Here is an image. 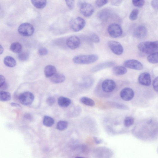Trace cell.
I'll use <instances>...</instances> for the list:
<instances>
[{"mask_svg": "<svg viewBox=\"0 0 158 158\" xmlns=\"http://www.w3.org/2000/svg\"><path fill=\"white\" fill-rule=\"evenodd\" d=\"M138 47L141 52L151 54L158 51V41L143 42L139 43Z\"/></svg>", "mask_w": 158, "mask_h": 158, "instance_id": "obj_1", "label": "cell"}, {"mask_svg": "<svg viewBox=\"0 0 158 158\" xmlns=\"http://www.w3.org/2000/svg\"><path fill=\"white\" fill-rule=\"evenodd\" d=\"M98 59V56L96 54L81 55L75 57L73 61L76 64L86 65L93 63Z\"/></svg>", "mask_w": 158, "mask_h": 158, "instance_id": "obj_2", "label": "cell"}, {"mask_svg": "<svg viewBox=\"0 0 158 158\" xmlns=\"http://www.w3.org/2000/svg\"><path fill=\"white\" fill-rule=\"evenodd\" d=\"M85 21L81 17H77L70 22L71 29L75 32H78L83 29L86 25Z\"/></svg>", "mask_w": 158, "mask_h": 158, "instance_id": "obj_3", "label": "cell"}, {"mask_svg": "<svg viewBox=\"0 0 158 158\" xmlns=\"http://www.w3.org/2000/svg\"><path fill=\"white\" fill-rule=\"evenodd\" d=\"M18 31L23 36H29L33 35L34 28L31 24L28 23H23L18 28Z\"/></svg>", "mask_w": 158, "mask_h": 158, "instance_id": "obj_4", "label": "cell"}, {"mask_svg": "<svg viewBox=\"0 0 158 158\" xmlns=\"http://www.w3.org/2000/svg\"><path fill=\"white\" fill-rule=\"evenodd\" d=\"M107 30L109 35L114 38L120 37L123 33L122 28L120 26L116 23L111 24L108 26Z\"/></svg>", "mask_w": 158, "mask_h": 158, "instance_id": "obj_5", "label": "cell"}, {"mask_svg": "<svg viewBox=\"0 0 158 158\" xmlns=\"http://www.w3.org/2000/svg\"><path fill=\"white\" fill-rule=\"evenodd\" d=\"M108 46L112 52L117 56L120 55L123 52V48L119 42L110 41L108 42Z\"/></svg>", "mask_w": 158, "mask_h": 158, "instance_id": "obj_6", "label": "cell"}, {"mask_svg": "<svg viewBox=\"0 0 158 158\" xmlns=\"http://www.w3.org/2000/svg\"><path fill=\"white\" fill-rule=\"evenodd\" d=\"M19 100L21 104L25 105H31L34 100V95L31 93L26 92L21 94Z\"/></svg>", "mask_w": 158, "mask_h": 158, "instance_id": "obj_7", "label": "cell"}, {"mask_svg": "<svg viewBox=\"0 0 158 158\" xmlns=\"http://www.w3.org/2000/svg\"><path fill=\"white\" fill-rule=\"evenodd\" d=\"M123 65L126 68L137 70H141L143 68L142 64L135 59L127 60L124 62Z\"/></svg>", "mask_w": 158, "mask_h": 158, "instance_id": "obj_8", "label": "cell"}, {"mask_svg": "<svg viewBox=\"0 0 158 158\" xmlns=\"http://www.w3.org/2000/svg\"><path fill=\"white\" fill-rule=\"evenodd\" d=\"M80 8V13L85 17H90L94 13V9L93 6L86 2L82 5Z\"/></svg>", "mask_w": 158, "mask_h": 158, "instance_id": "obj_9", "label": "cell"}, {"mask_svg": "<svg viewBox=\"0 0 158 158\" xmlns=\"http://www.w3.org/2000/svg\"><path fill=\"white\" fill-rule=\"evenodd\" d=\"M66 44L70 49L75 50L80 46V40L77 36H71L67 39Z\"/></svg>", "mask_w": 158, "mask_h": 158, "instance_id": "obj_10", "label": "cell"}, {"mask_svg": "<svg viewBox=\"0 0 158 158\" xmlns=\"http://www.w3.org/2000/svg\"><path fill=\"white\" fill-rule=\"evenodd\" d=\"M116 87L115 82L112 80H106L102 84V88L103 91L106 93L113 92Z\"/></svg>", "mask_w": 158, "mask_h": 158, "instance_id": "obj_11", "label": "cell"}, {"mask_svg": "<svg viewBox=\"0 0 158 158\" xmlns=\"http://www.w3.org/2000/svg\"><path fill=\"white\" fill-rule=\"evenodd\" d=\"M135 96V93L132 89L126 88L122 89L120 93L121 98L125 101L132 100Z\"/></svg>", "mask_w": 158, "mask_h": 158, "instance_id": "obj_12", "label": "cell"}, {"mask_svg": "<svg viewBox=\"0 0 158 158\" xmlns=\"http://www.w3.org/2000/svg\"><path fill=\"white\" fill-rule=\"evenodd\" d=\"M138 81L139 84L145 86H149L151 84V78L149 74L147 72L142 73L139 75Z\"/></svg>", "mask_w": 158, "mask_h": 158, "instance_id": "obj_13", "label": "cell"}, {"mask_svg": "<svg viewBox=\"0 0 158 158\" xmlns=\"http://www.w3.org/2000/svg\"><path fill=\"white\" fill-rule=\"evenodd\" d=\"M147 34V29L145 26L142 25L137 27L133 32V35L135 37L139 39L144 38Z\"/></svg>", "mask_w": 158, "mask_h": 158, "instance_id": "obj_14", "label": "cell"}, {"mask_svg": "<svg viewBox=\"0 0 158 158\" xmlns=\"http://www.w3.org/2000/svg\"><path fill=\"white\" fill-rule=\"evenodd\" d=\"M115 64V63L112 61H108L102 63L94 67L91 70L92 72H96L101 70L111 67Z\"/></svg>", "mask_w": 158, "mask_h": 158, "instance_id": "obj_15", "label": "cell"}, {"mask_svg": "<svg viewBox=\"0 0 158 158\" xmlns=\"http://www.w3.org/2000/svg\"><path fill=\"white\" fill-rule=\"evenodd\" d=\"M111 12L110 10L107 9H105L100 11L98 14V17L101 20H106L110 16Z\"/></svg>", "mask_w": 158, "mask_h": 158, "instance_id": "obj_16", "label": "cell"}, {"mask_svg": "<svg viewBox=\"0 0 158 158\" xmlns=\"http://www.w3.org/2000/svg\"><path fill=\"white\" fill-rule=\"evenodd\" d=\"M57 70L55 67L52 65L47 66L44 70L46 76L48 78L51 77L56 73Z\"/></svg>", "mask_w": 158, "mask_h": 158, "instance_id": "obj_17", "label": "cell"}, {"mask_svg": "<svg viewBox=\"0 0 158 158\" xmlns=\"http://www.w3.org/2000/svg\"><path fill=\"white\" fill-rule=\"evenodd\" d=\"M65 75L60 73H56L51 77V81L55 83H59L63 82L65 80Z\"/></svg>", "mask_w": 158, "mask_h": 158, "instance_id": "obj_18", "label": "cell"}, {"mask_svg": "<svg viewBox=\"0 0 158 158\" xmlns=\"http://www.w3.org/2000/svg\"><path fill=\"white\" fill-rule=\"evenodd\" d=\"M113 73L115 75H121L125 74L127 72V69L123 66H115L112 69Z\"/></svg>", "mask_w": 158, "mask_h": 158, "instance_id": "obj_19", "label": "cell"}, {"mask_svg": "<svg viewBox=\"0 0 158 158\" xmlns=\"http://www.w3.org/2000/svg\"><path fill=\"white\" fill-rule=\"evenodd\" d=\"M71 100L70 99L63 96L60 97L58 100L59 105L63 107H68L71 104Z\"/></svg>", "mask_w": 158, "mask_h": 158, "instance_id": "obj_20", "label": "cell"}, {"mask_svg": "<svg viewBox=\"0 0 158 158\" xmlns=\"http://www.w3.org/2000/svg\"><path fill=\"white\" fill-rule=\"evenodd\" d=\"M5 65L9 68H14L16 65L15 60L11 57L8 56L6 57L4 59Z\"/></svg>", "mask_w": 158, "mask_h": 158, "instance_id": "obj_21", "label": "cell"}, {"mask_svg": "<svg viewBox=\"0 0 158 158\" xmlns=\"http://www.w3.org/2000/svg\"><path fill=\"white\" fill-rule=\"evenodd\" d=\"M80 101L83 104L88 106L93 107L95 105L94 100L88 97H83L80 99Z\"/></svg>", "mask_w": 158, "mask_h": 158, "instance_id": "obj_22", "label": "cell"}, {"mask_svg": "<svg viewBox=\"0 0 158 158\" xmlns=\"http://www.w3.org/2000/svg\"><path fill=\"white\" fill-rule=\"evenodd\" d=\"M11 51L15 53H20L22 50V46L18 42H15L12 43L10 46Z\"/></svg>", "mask_w": 158, "mask_h": 158, "instance_id": "obj_23", "label": "cell"}, {"mask_svg": "<svg viewBox=\"0 0 158 158\" xmlns=\"http://www.w3.org/2000/svg\"><path fill=\"white\" fill-rule=\"evenodd\" d=\"M31 2L34 6L38 9L44 8L46 4L47 1L44 0L42 1H32Z\"/></svg>", "mask_w": 158, "mask_h": 158, "instance_id": "obj_24", "label": "cell"}, {"mask_svg": "<svg viewBox=\"0 0 158 158\" xmlns=\"http://www.w3.org/2000/svg\"><path fill=\"white\" fill-rule=\"evenodd\" d=\"M148 61L151 63H158V52L150 54L147 58Z\"/></svg>", "mask_w": 158, "mask_h": 158, "instance_id": "obj_25", "label": "cell"}, {"mask_svg": "<svg viewBox=\"0 0 158 158\" xmlns=\"http://www.w3.org/2000/svg\"><path fill=\"white\" fill-rule=\"evenodd\" d=\"M11 98V95L9 93L1 91L0 92V100L1 101H5L10 100Z\"/></svg>", "mask_w": 158, "mask_h": 158, "instance_id": "obj_26", "label": "cell"}, {"mask_svg": "<svg viewBox=\"0 0 158 158\" xmlns=\"http://www.w3.org/2000/svg\"><path fill=\"white\" fill-rule=\"evenodd\" d=\"M54 122L53 119L50 117L46 116L44 117L43 124L46 127H51L53 125Z\"/></svg>", "mask_w": 158, "mask_h": 158, "instance_id": "obj_27", "label": "cell"}, {"mask_svg": "<svg viewBox=\"0 0 158 158\" xmlns=\"http://www.w3.org/2000/svg\"><path fill=\"white\" fill-rule=\"evenodd\" d=\"M68 123L65 121H60L57 125V129L60 131H63L67 128Z\"/></svg>", "mask_w": 158, "mask_h": 158, "instance_id": "obj_28", "label": "cell"}, {"mask_svg": "<svg viewBox=\"0 0 158 158\" xmlns=\"http://www.w3.org/2000/svg\"><path fill=\"white\" fill-rule=\"evenodd\" d=\"M134 119L131 117H126L124 120V124L125 127H129L132 125L134 123Z\"/></svg>", "mask_w": 158, "mask_h": 158, "instance_id": "obj_29", "label": "cell"}, {"mask_svg": "<svg viewBox=\"0 0 158 158\" xmlns=\"http://www.w3.org/2000/svg\"><path fill=\"white\" fill-rule=\"evenodd\" d=\"M139 10L137 9L133 10L129 16L130 19L131 21H135L137 19L139 14Z\"/></svg>", "mask_w": 158, "mask_h": 158, "instance_id": "obj_30", "label": "cell"}, {"mask_svg": "<svg viewBox=\"0 0 158 158\" xmlns=\"http://www.w3.org/2000/svg\"><path fill=\"white\" fill-rule=\"evenodd\" d=\"M89 39L91 41L96 43H99L100 40L99 36L95 33L90 34L89 36Z\"/></svg>", "mask_w": 158, "mask_h": 158, "instance_id": "obj_31", "label": "cell"}, {"mask_svg": "<svg viewBox=\"0 0 158 158\" xmlns=\"http://www.w3.org/2000/svg\"><path fill=\"white\" fill-rule=\"evenodd\" d=\"M132 3L135 7H142L144 4L145 1L144 0H133Z\"/></svg>", "mask_w": 158, "mask_h": 158, "instance_id": "obj_32", "label": "cell"}, {"mask_svg": "<svg viewBox=\"0 0 158 158\" xmlns=\"http://www.w3.org/2000/svg\"><path fill=\"white\" fill-rule=\"evenodd\" d=\"M29 55L25 52H21L18 55V58L21 61H25L28 58Z\"/></svg>", "mask_w": 158, "mask_h": 158, "instance_id": "obj_33", "label": "cell"}, {"mask_svg": "<svg viewBox=\"0 0 158 158\" xmlns=\"http://www.w3.org/2000/svg\"><path fill=\"white\" fill-rule=\"evenodd\" d=\"M114 107L119 109H122V110H127L128 109V107L125 105L119 104L117 103H112V105Z\"/></svg>", "mask_w": 158, "mask_h": 158, "instance_id": "obj_34", "label": "cell"}, {"mask_svg": "<svg viewBox=\"0 0 158 158\" xmlns=\"http://www.w3.org/2000/svg\"><path fill=\"white\" fill-rule=\"evenodd\" d=\"M108 2V1L106 0H101L96 1L95 4L97 7L100 8L106 4Z\"/></svg>", "mask_w": 158, "mask_h": 158, "instance_id": "obj_35", "label": "cell"}, {"mask_svg": "<svg viewBox=\"0 0 158 158\" xmlns=\"http://www.w3.org/2000/svg\"><path fill=\"white\" fill-rule=\"evenodd\" d=\"M66 4L68 8L70 10H72L74 9L75 7V1L73 0H70V1H65Z\"/></svg>", "mask_w": 158, "mask_h": 158, "instance_id": "obj_36", "label": "cell"}, {"mask_svg": "<svg viewBox=\"0 0 158 158\" xmlns=\"http://www.w3.org/2000/svg\"><path fill=\"white\" fill-rule=\"evenodd\" d=\"M48 53V50L45 47L41 48L38 51L39 54L41 56H45Z\"/></svg>", "mask_w": 158, "mask_h": 158, "instance_id": "obj_37", "label": "cell"}, {"mask_svg": "<svg viewBox=\"0 0 158 158\" xmlns=\"http://www.w3.org/2000/svg\"><path fill=\"white\" fill-rule=\"evenodd\" d=\"M56 100L53 97H48L47 99L46 102L47 105L50 106L53 105L55 102Z\"/></svg>", "mask_w": 158, "mask_h": 158, "instance_id": "obj_38", "label": "cell"}, {"mask_svg": "<svg viewBox=\"0 0 158 158\" xmlns=\"http://www.w3.org/2000/svg\"><path fill=\"white\" fill-rule=\"evenodd\" d=\"M153 87L154 90L157 92H158V77L156 78L153 83Z\"/></svg>", "mask_w": 158, "mask_h": 158, "instance_id": "obj_39", "label": "cell"}, {"mask_svg": "<svg viewBox=\"0 0 158 158\" xmlns=\"http://www.w3.org/2000/svg\"><path fill=\"white\" fill-rule=\"evenodd\" d=\"M121 1H111V4L115 6H119L122 3Z\"/></svg>", "mask_w": 158, "mask_h": 158, "instance_id": "obj_40", "label": "cell"}, {"mask_svg": "<svg viewBox=\"0 0 158 158\" xmlns=\"http://www.w3.org/2000/svg\"><path fill=\"white\" fill-rule=\"evenodd\" d=\"M151 5L153 8L155 9H158V0L152 1Z\"/></svg>", "mask_w": 158, "mask_h": 158, "instance_id": "obj_41", "label": "cell"}, {"mask_svg": "<svg viewBox=\"0 0 158 158\" xmlns=\"http://www.w3.org/2000/svg\"><path fill=\"white\" fill-rule=\"evenodd\" d=\"M0 79H1V82H0V87H1L6 83V82L5 78L3 76L1 75V76H0Z\"/></svg>", "mask_w": 158, "mask_h": 158, "instance_id": "obj_42", "label": "cell"}, {"mask_svg": "<svg viewBox=\"0 0 158 158\" xmlns=\"http://www.w3.org/2000/svg\"><path fill=\"white\" fill-rule=\"evenodd\" d=\"M11 105L12 107H16L19 108L21 107V106L19 105L14 102L11 103Z\"/></svg>", "mask_w": 158, "mask_h": 158, "instance_id": "obj_43", "label": "cell"}, {"mask_svg": "<svg viewBox=\"0 0 158 158\" xmlns=\"http://www.w3.org/2000/svg\"><path fill=\"white\" fill-rule=\"evenodd\" d=\"M86 1H79L77 2V5L78 7L80 8L81 6L82 5H83L84 3Z\"/></svg>", "mask_w": 158, "mask_h": 158, "instance_id": "obj_44", "label": "cell"}, {"mask_svg": "<svg viewBox=\"0 0 158 158\" xmlns=\"http://www.w3.org/2000/svg\"><path fill=\"white\" fill-rule=\"evenodd\" d=\"M94 141L97 144H99L101 142V141L100 139L97 138V137H94Z\"/></svg>", "mask_w": 158, "mask_h": 158, "instance_id": "obj_45", "label": "cell"}, {"mask_svg": "<svg viewBox=\"0 0 158 158\" xmlns=\"http://www.w3.org/2000/svg\"><path fill=\"white\" fill-rule=\"evenodd\" d=\"M0 49H1V51H1V54L3 53L4 49L3 47L1 45V48H0Z\"/></svg>", "mask_w": 158, "mask_h": 158, "instance_id": "obj_46", "label": "cell"}, {"mask_svg": "<svg viewBox=\"0 0 158 158\" xmlns=\"http://www.w3.org/2000/svg\"><path fill=\"white\" fill-rule=\"evenodd\" d=\"M75 158H84L81 157H77Z\"/></svg>", "mask_w": 158, "mask_h": 158, "instance_id": "obj_47", "label": "cell"}]
</instances>
